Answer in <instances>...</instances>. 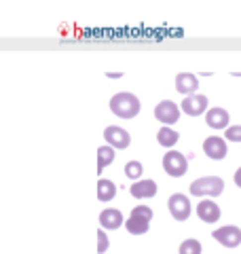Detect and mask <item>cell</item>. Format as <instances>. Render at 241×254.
<instances>
[{"label":"cell","instance_id":"obj_8","mask_svg":"<svg viewBox=\"0 0 241 254\" xmlns=\"http://www.w3.org/2000/svg\"><path fill=\"white\" fill-rule=\"evenodd\" d=\"M203 153L214 159V161H220L229 155V146H227V140L220 138V136H212L203 142Z\"/></svg>","mask_w":241,"mask_h":254},{"label":"cell","instance_id":"obj_19","mask_svg":"<svg viewBox=\"0 0 241 254\" xmlns=\"http://www.w3.org/2000/svg\"><path fill=\"white\" fill-rule=\"evenodd\" d=\"M142 172H144V165L140 161H129V163H125V176L127 178H131L138 182V178H142Z\"/></svg>","mask_w":241,"mask_h":254},{"label":"cell","instance_id":"obj_17","mask_svg":"<svg viewBox=\"0 0 241 254\" xmlns=\"http://www.w3.org/2000/svg\"><path fill=\"white\" fill-rule=\"evenodd\" d=\"M125 229H127V233H131V235H144V233H148L150 222L142 220V218H135V216H129L125 220Z\"/></svg>","mask_w":241,"mask_h":254},{"label":"cell","instance_id":"obj_16","mask_svg":"<svg viewBox=\"0 0 241 254\" xmlns=\"http://www.w3.org/2000/svg\"><path fill=\"white\" fill-rule=\"evenodd\" d=\"M178 140H180V133L176 129H172V127H161L159 133H157V142H159V146H163V148L176 146Z\"/></svg>","mask_w":241,"mask_h":254},{"label":"cell","instance_id":"obj_18","mask_svg":"<svg viewBox=\"0 0 241 254\" xmlns=\"http://www.w3.org/2000/svg\"><path fill=\"white\" fill-rule=\"evenodd\" d=\"M115 155H117V153H115V148L108 146V144L98 148V174H102L112 161H115Z\"/></svg>","mask_w":241,"mask_h":254},{"label":"cell","instance_id":"obj_14","mask_svg":"<svg viewBox=\"0 0 241 254\" xmlns=\"http://www.w3.org/2000/svg\"><path fill=\"white\" fill-rule=\"evenodd\" d=\"M123 222H125L123 214H120L119 210H115V208H108V210H104L100 214V227L104 229V231H115V229H119Z\"/></svg>","mask_w":241,"mask_h":254},{"label":"cell","instance_id":"obj_13","mask_svg":"<svg viewBox=\"0 0 241 254\" xmlns=\"http://www.w3.org/2000/svg\"><path fill=\"white\" fill-rule=\"evenodd\" d=\"M129 193L135 199H152L157 195V182L155 180H138L129 187Z\"/></svg>","mask_w":241,"mask_h":254},{"label":"cell","instance_id":"obj_4","mask_svg":"<svg viewBox=\"0 0 241 254\" xmlns=\"http://www.w3.org/2000/svg\"><path fill=\"white\" fill-rule=\"evenodd\" d=\"M155 119L163 123V127H170L180 121V106L172 100H163L155 106Z\"/></svg>","mask_w":241,"mask_h":254},{"label":"cell","instance_id":"obj_7","mask_svg":"<svg viewBox=\"0 0 241 254\" xmlns=\"http://www.w3.org/2000/svg\"><path fill=\"white\" fill-rule=\"evenodd\" d=\"M104 138H106L108 146H112V148H127L131 144L129 131H125L123 127H119V125H108L106 129H104Z\"/></svg>","mask_w":241,"mask_h":254},{"label":"cell","instance_id":"obj_10","mask_svg":"<svg viewBox=\"0 0 241 254\" xmlns=\"http://www.w3.org/2000/svg\"><path fill=\"white\" fill-rule=\"evenodd\" d=\"M197 216L207 222V225H214V222L220 220V208L218 203H214L212 199H203L201 203H197Z\"/></svg>","mask_w":241,"mask_h":254},{"label":"cell","instance_id":"obj_11","mask_svg":"<svg viewBox=\"0 0 241 254\" xmlns=\"http://www.w3.org/2000/svg\"><path fill=\"white\" fill-rule=\"evenodd\" d=\"M229 121L231 117L224 108L216 106V108H210L205 113V123L212 127V129H229Z\"/></svg>","mask_w":241,"mask_h":254},{"label":"cell","instance_id":"obj_3","mask_svg":"<svg viewBox=\"0 0 241 254\" xmlns=\"http://www.w3.org/2000/svg\"><path fill=\"white\" fill-rule=\"evenodd\" d=\"M163 170L170 174L172 178H180L188 172V157H184L178 150H170L163 157Z\"/></svg>","mask_w":241,"mask_h":254},{"label":"cell","instance_id":"obj_6","mask_svg":"<svg viewBox=\"0 0 241 254\" xmlns=\"http://www.w3.org/2000/svg\"><path fill=\"white\" fill-rule=\"evenodd\" d=\"M167 208H170V214L176 218V220H188L190 216V201L186 195L182 193H176L170 197V201H167Z\"/></svg>","mask_w":241,"mask_h":254},{"label":"cell","instance_id":"obj_22","mask_svg":"<svg viewBox=\"0 0 241 254\" xmlns=\"http://www.w3.org/2000/svg\"><path fill=\"white\" fill-rule=\"evenodd\" d=\"M108 246H110V242H108V235H106V231L104 229H100L98 231V254H104L108 250Z\"/></svg>","mask_w":241,"mask_h":254},{"label":"cell","instance_id":"obj_5","mask_svg":"<svg viewBox=\"0 0 241 254\" xmlns=\"http://www.w3.org/2000/svg\"><path fill=\"white\" fill-rule=\"evenodd\" d=\"M212 237L218 244H222L224 248H237L241 244V229L235 225H227V227H220L212 233Z\"/></svg>","mask_w":241,"mask_h":254},{"label":"cell","instance_id":"obj_24","mask_svg":"<svg viewBox=\"0 0 241 254\" xmlns=\"http://www.w3.org/2000/svg\"><path fill=\"white\" fill-rule=\"evenodd\" d=\"M235 185H237V187L241 189V168H239V170L235 172Z\"/></svg>","mask_w":241,"mask_h":254},{"label":"cell","instance_id":"obj_23","mask_svg":"<svg viewBox=\"0 0 241 254\" xmlns=\"http://www.w3.org/2000/svg\"><path fill=\"white\" fill-rule=\"evenodd\" d=\"M224 136H227V140H231V142H241V125H233V127H229Z\"/></svg>","mask_w":241,"mask_h":254},{"label":"cell","instance_id":"obj_25","mask_svg":"<svg viewBox=\"0 0 241 254\" xmlns=\"http://www.w3.org/2000/svg\"><path fill=\"white\" fill-rule=\"evenodd\" d=\"M106 76H108V78H120V76H123V74H120V72H108Z\"/></svg>","mask_w":241,"mask_h":254},{"label":"cell","instance_id":"obj_15","mask_svg":"<svg viewBox=\"0 0 241 254\" xmlns=\"http://www.w3.org/2000/svg\"><path fill=\"white\" fill-rule=\"evenodd\" d=\"M115 195H117V185L112 180H106V178H100L98 180V199L104 201V203H108L115 199Z\"/></svg>","mask_w":241,"mask_h":254},{"label":"cell","instance_id":"obj_9","mask_svg":"<svg viewBox=\"0 0 241 254\" xmlns=\"http://www.w3.org/2000/svg\"><path fill=\"white\" fill-rule=\"evenodd\" d=\"M180 110H184V113H186L188 117H199V115H203V113H207V98H205V95H199V93L188 95V98L182 100Z\"/></svg>","mask_w":241,"mask_h":254},{"label":"cell","instance_id":"obj_12","mask_svg":"<svg viewBox=\"0 0 241 254\" xmlns=\"http://www.w3.org/2000/svg\"><path fill=\"white\" fill-rule=\"evenodd\" d=\"M199 89V78L197 74L192 72H180L176 76V91L184 93L188 98V95H195V91Z\"/></svg>","mask_w":241,"mask_h":254},{"label":"cell","instance_id":"obj_1","mask_svg":"<svg viewBox=\"0 0 241 254\" xmlns=\"http://www.w3.org/2000/svg\"><path fill=\"white\" fill-rule=\"evenodd\" d=\"M110 110L119 119H133V117H138V113H140V100L135 98L133 93L120 91L117 95H112Z\"/></svg>","mask_w":241,"mask_h":254},{"label":"cell","instance_id":"obj_21","mask_svg":"<svg viewBox=\"0 0 241 254\" xmlns=\"http://www.w3.org/2000/svg\"><path fill=\"white\" fill-rule=\"evenodd\" d=\"M131 216H135V218H142V220H152V216H155V214H152V210L148 208V205H135V208L131 210Z\"/></svg>","mask_w":241,"mask_h":254},{"label":"cell","instance_id":"obj_2","mask_svg":"<svg viewBox=\"0 0 241 254\" xmlns=\"http://www.w3.org/2000/svg\"><path fill=\"white\" fill-rule=\"evenodd\" d=\"M188 189H190V195L192 197H205V199H212V197L222 195L224 180L218 178V176H205V178L195 180Z\"/></svg>","mask_w":241,"mask_h":254},{"label":"cell","instance_id":"obj_20","mask_svg":"<svg viewBox=\"0 0 241 254\" xmlns=\"http://www.w3.org/2000/svg\"><path fill=\"white\" fill-rule=\"evenodd\" d=\"M180 254H201V242H197V240H184L180 244Z\"/></svg>","mask_w":241,"mask_h":254}]
</instances>
